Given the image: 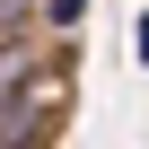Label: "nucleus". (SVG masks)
<instances>
[{
    "instance_id": "nucleus-1",
    "label": "nucleus",
    "mask_w": 149,
    "mask_h": 149,
    "mask_svg": "<svg viewBox=\"0 0 149 149\" xmlns=\"http://www.w3.org/2000/svg\"><path fill=\"white\" fill-rule=\"evenodd\" d=\"M132 61H149V9L132 18Z\"/></svg>"
}]
</instances>
